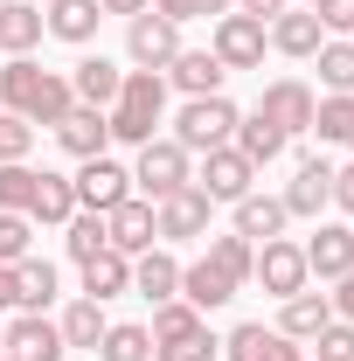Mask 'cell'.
I'll use <instances>...</instances> for the list:
<instances>
[{
    "instance_id": "obj_9",
    "label": "cell",
    "mask_w": 354,
    "mask_h": 361,
    "mask_svg": "<svg viewBox=\"0 0 354 361\" xmlns=\"http://www.w3.org/2000/svg\"><path fill=\"white\" fill-rule=\"evenodd\" d=\"M250 180H257V167H250V160H243L236 146H216L195 188H202L209 202H243V195H250Z\"/></svg>"
},
{
    "instance_id": "obj_46",
    "label": "cell",
    "mask_w": 354,
    "mask_h": 361,
    "mask_svg": "<svg viewBox=\"0 0 354 361\" xmlns=\"http://www.w3.org/2000/svg\"><path fill=\"white\" fill-rule=\"evenodd\" d=\"M334 202L354 216V167H341V174H334Z\"/></svg>"
},
{
    "instance_id": "obj_17",
    "label": "cell",
    "mask_w": 354,
    "mask_h": 361,
    "mask_svg": "<svg viewBox=\"0 0 354 361\" xmlns=\"http://www.w3.org/2000/svg\"><path fill=\"white\" fill-rule=\"evenodd\" d=\"M222 348H229V361H299V348H292L278 326H257V319H250V326H236Z\"/></svg>"
},
{
    "instance_id": "obj_6",
    "label": "cell",
    "mask_w": 354,
    "mask_h": 361,
    "mask_svg": "<svg viewBox=\"0 0 354 361\" xmlns=\"http://www.w3.org/2000/svg\"><path fill=\"white\" fill-rule=\"evenodd\" d=\"M118 202H133V174L118 167V160H84V174H77V209H90V216H111Z\"/></svg>"
},
{
    "instance_id": "obj_13",
    "label": "cell",
    "mask_w": 354,
    "mask_h": 361,
    "mask_svg": "<svg viewBox=\"0 0 354 361\" xmlns=\"http://www.w3.org/2000/svg\"><path fill=\"white\" fill-rule=\"evenodd\" d=\"M209 209H216V202L188 180V188H174V195L160 202V216H153V223H160V236H202V229H209Z\"/></svg>"
},
{
    "instance_id": "obj_4",
    "label": "cell",
    "mask_w": 354,
    "mask_h": 361,
    "mask_svg": "<svg viewBox=\"0 0 354 361\" xmlns=\"http://www.w3.org/2000/svg\"><path fill=\"white\" fill-rule=\"evenodd\" d=\"M133 180L153 195V202H167L174 188H188V180H195V174H188V146H181V139H146V146H139Z\"/></svg>"
},
{
    "instance_id": "obj_26",
    "label": "cell",
    "mask_w": 354,
    "mask_h": 361,
    "mask_svg": "<svg viewBox=\"0 0 354 361\" xmlns=\"http://www.w3.org/2000/svg\"><path fill=\"white\" fill-rule=\"evenodd\" d=\"M133 285H139V299H174L181 292V264L167 257V250H139V264H133Z\"/></svg>"
},
{
    "instance_id": "obj_44",
    "label": "cell",
    "mask_w": 354,
    "mask_h": 361,
    "mask_svg": "<svg viewBox=\"0 0 354 361\" xmlns=\"http://www.w3.org/2000/svg\"><path fill=\"white\" fill-rule=\"evenodd\" d=\"M160 14H167V21H195V14H209V0H160Z\"/></svg>"
},
{
    "instance_id": "obj_40",
    "label": "cell",
    "mask_w": 354,
    "mask_h": 361,
    "mask_svg": "<svg viewBox=\"0 0 354 361\" xmlns=\"http://www.w3.org/2000/svg\"><path fill=\"white\" fill-rule=\"evenodd\" d=\"M28 146H35V126L21 111H0V167L7 160H28Z\"/></svg>"
},
{
    "instance_id": "obj_49",
    "label": "cell",
    "mask_w": 354,
    "mask_h": 361,
    "mask_svg": "<svg viewBox=\"0 0 354 361\" xmlns=\"http://www.w3.org/2000/svg\"><path fill=\"white\" fill-rule=\"evenodd\" d=\"M243 14H257V21H271V14H285V0H243Z\"/></svg>"
},
{
    "instance_id": "obj_42",
    "label": "cell",
    "mask_w": 354,
    "mask_h": 361,
    "mask_svg": "<svg viewBox=\"0 0 354 361\" xmlns=\"http://www.w3.org/2000/svg\"><path fill=\"white\" fill-rule=\"evenodd\" d=\"M312 14H319V28H334L341 42H354V0H312Z\"/></svg>"
},
{
    "instance_id": "obj_21",
    "label": "cell",
    "mask_w": 354,
    "mask_h": 361,
    "mask_svg": "<svg viewBox=\"0 0 354 361\" xmlns=\"http://www.w3.org/2000/svg\"><path fill=\"white\" fill-rule=\"evenodd\" d=\"M167 77H174V84L188 90V97H216L229 70H222V63H216V56H209V49H181L174 63H167Z\"/></svg>"
},
{
    "instance_id": "obj_23",
    "label": "cell",
    "mask_w": 354,
    "mask_h": 361,
    "mask_svg": "<svg viewBox=\"0 0 354 361\" xmlns=\"http://www.w3.org/2000/svg\"><path fill=\"white\" fill-rule=\"evenodd\" d=\"M319 326H334V299H326V292H292V299H285V319H278V334H285V341H312Z\"/></svg>"
},
{
    "instance_id": "obj_22",
    "label": "cell",
    "mask_w": 354,
    "mask_h": 361,
    "mask_svg": "<svg viewBox=\"0 0 354 361\" xmlns=\"http://www.w3.org/2000/svg\"><path fill=\"white\" fill-rule=\"evenodd\" d=\"M118 84H126V70L118 63H104V56H84L77 63V77H70V90H77V104H118Z\"/></svg>"
},
{
    "instance_id": "obj_50",
    "label": "cell",
    "mask_w": 354,
    "mask_h": 361,
    "mask_svg": "<svg viewBox=\"0 0 354 361\" xmlns=\"http://www.w3.org/2000/svg\"><path fill=\"white\" fill-rule=\"evenodd\" d=\"M209 14H229V0H209Z\"/></svg>"
},
{
    "instance_id": "obj_28",
    "label": "cell",
    "mask_w": 354,
    "mask_h": 361,
    "mask_svg": "<svg viewBox=\"0 0 354 361\" xmlns=\"http://www.w3.org/2000/svg\"><path fill=\"white\" fill-rule=\"evenodd\" d=\"M126 285H133V264H126L118 250H97V257L84 264V299H97V306H104V299H118Z\"/></svg>"
},
{
    "instance_id": "obj_24",
    "label": "cell",
    "mask_w": 354,
    "mask_h": 361,
    "mask_svg": "<svg viewBox=\"0 0 354 361\" xmlns=\"http://www.w3.org/2000/svg\"><path fill=\"white\" fill-rule=\"evenodd\" d=\"M181 299H188L195 313H209V306H222V299H236V278H229V271H216L209 257H202V264L181 271Z\"/></svg>"
},
{
    "instance_id": "obj_8",
    "label": "cell",
    "mask_w": 354,
    "mask_h": 361,
    "mask_svg": "<svg viewBox=\"0 0 354 361\" xmlns=\"http://www.w3.org/2000/svg\"><path fill=\"white\" fill-rule=\"evenodd\" d=\"M250 278H264V292H278V299H292V292H306V250L299 243H285V236H271L264 250H257V271Z\"/></svg>"
},
{
    "instance_id": "obj_41",
    "label": "cell",
    "mask_w": 354,
    "mask_h": 361,
    "mask_svg": "<svg viewBox=\"0 0 354 361\" xmlns=\"http://www.w3.org/2000/svg\"><path fill=\"white\" fill-rule=\"evenodd\" d=\"M28 257V216L0 209V264H21Z\"/></svg>"
},
{
    "instance_id": "obj_33",
    "label": "cell",
    "mask_w": 354,
    "mask_h": 361,
    "mask_svg": "<svg viewBox=\"0 0 354 361\" xmlns=\"http://www.w3.org/2000/svg\"><path fill=\"white\" fill-rule=\"evenodd\" d=\"M312 133L319 139H348L354 133V90H334V97L312 104Z\"/></svg>"
},
{
    "instance_id": "obj_16",
    "label": "cell",
    "mask_w": 354,
    "mask_h": 361,
    "mask_svg": "<svg viewBox=\"0 0 354 361\" xmlns=\"http://www.w3.org/2000/svg\"><path fill=\"white\" fill-rule=\"evenodd\" d=\"M326 202H334V167L326 160H306L292 174V188H285V216H319Z\"/></svg>"
},
{
    "instance_id": "obj_34",
    "label": "cell",
    "mask_w": 354,
    "mask_h": 361,
    "mask_svg": "<svg viewBox=\"0 0 354 361\" xmlns=\"http://www.w3.org/2000/svg\"><path fill=\"white\" fill-rule=\"evenodd\" d=\"M209 264L229 271V278L243 285V278L257 271V243H250V236H216V243H209Z\"/></svg>"
},
{
    "instance_id": "obj_48",
    "label": "cell",
    "mask_w": 354,
    "mask_h": 361,
    "mask_svg": "<svg viewBox=\"0 0 354 361\" xmlns=\"http://www.w3.org/2000/svg\"><path fill=\"white\" fill-rule=\"evenodd\" d=\"M97 7H104V14H146L153 0H97Z\"/></svg>"
},
{
    "instance_id": "obj_20",
    "label": "cell",
    "mask_w": 354,
    "mask_h": 361,
    "mask_svg": "<svg viewBox=\"0 0 354 361\" xmlns=\"http://www.w3.org/2000/svg\"><path fill=\"white\" fill-rule=\"evenodd\" d=\"M77 216V180L70 174H35V202H28V223H70Z\"/></svg>"
},
{
    "instance_id": "obj_25",
    "label": "cell",
    "mask_w": 354,
    "mask_h": 361,
    "mask_svg": "<svg viewBox=\"0 0 354 361\" xmlns=\"http://www.w3.org/2000/svg\"><path fill=\"white\" fill-rule=\"evenodd\" d=\"M49 35H63V42H90L97 35V21H104V7L97 0H49Z\"/></svg>"
},
{
    "instance_id": "obj_52",
    "label": "cell",
    "mask_w": 354,
    "mask_h": 361,
    "mask_svg": "<svg viewBox=\"0 0 354 361\" xmlns=\"http://www.w3.org/2000/svg\"><path fill=\"white\" fill-rule=\"evenodd\" d=\"M0 361H14V355H0Z\"/></svg>"
},
{
    "instance_id": "obj_36",
    "label": "cell",
    "mask_w": 354,
    "mask_h": 361,
    "mask_svg": "<svg viewBox=\"0 0 354 361\" xmlns=\"http://www.w3.org/2000/svg\"><path fill=\"white\" fill-rule=\"evenodd\" d=\"M195 326H202V313H195L188 299H160V306H153V326H146V334H153V341H181V334H195Z\"/></svg>"
},
{
    "instance_id": "obj_32",
    "label": "cell",
    "mask_w": 354,
    "mask_h": 361,
    "mask_svg": "<svg viewBox=\"0 0 354 361\" xmlns=\"http://www.w3.org/2000/svg\"><path fill=\"white\" fill-rule=\"evenodd\" d=\"M97 361H153V334L146 326H104Z\"/></svg>"
},
{
    "instance_id": "obj_15",
    "label": "cell",
    "mask_w": 354,
    "mask_h": 361,
    "mask_svg": "<svg viewBox=\"0 0 354 361\" xmlns=\"http://www.w3.org/2000/svg\"><path fill=\"white\" fill-rule=\"evenodd\" d=\"M257 111H264V118H271L285 139H292V133H312V90H306V84H292V77H285V84H271Z\"/></svg>"
},
{
    "instance_id": "obj_53",
    "label": "cell",
    "mask_w": 354,
    "mask_h": 361,
    "mask_svg": "<svg viewBox=\"0 0 354 361\" xmlns=\"http://www.w3.org/2000/svg\"><path fill=\"white\" fill-rule=\"evenodd\" d=\"M348 146H354V133H348Z\"/></svg>"
},
{
    "instance_id": "obj_18",
    "label": "cell",
    "mask_w": 354,
    "mask_h": 361,
    "mask_svg": "<svg viewBox=\"0 0 354 361\" xmlns=\"http://www.w3.org/2000/svg\"><path fill=\"white\" fill-rule=\"evenodd\" d=\"M42 35H49L42 7H28V0H0V49H7V56H28Z\"/></svg>"
},
{
    "instance_id": "obj_35",
    "label": "cell",
    "mask_w": 354,
    "mask_h": 361,
    "mask_svg": "<svg viewBox=\"0 0 354 361\" xmlns=\"http://www.w3.org/2000/svg\"><path fill=\"white\" fill-rule=\"evenodd\" d=\"M97 250H111V236H104V216L77 209V216H70V257H77V264H90Z\"/></svg>"
},
{
    "instance_id": "obj_7",
    "label": "cell",
    "mask_w": 354,
    "mask_h": 361,
    "mask_svg": "<svg viewBox=\"0 0 354 361\" xmlns=\"http://www.w3.org/2000/svg\"><path fill=\"white\" fill-rule=\"evenodd\" d=\"M126 49H133L139 70H167L181 56V28L167 14H133V28H126Z\"/></svg>"
},
{
    "instance_id": "obj_19",
    "label": "cell",
    "mask_w": 354,
    "mask_h": 361,
    "mask_svg": "<svg viewBox=\"0 0 354 361\" xmlns=\"http://www.w3.org/2000/svg\"><path fill=\"white\" fill-rule=\"evenodd\" d=\"M271 42L285 49V56H319L326 28H319V14H312V7H285V14L271 21Z\"/></svg>"
},
{
    "instance_id": "obj_1",
    "label": "cell",
    "mask_w": 354,
    "mask_h": 361,
    "mask_svg": "<svg viewBox=\"0 0 354 361\" xmlns=\"http://www.w3.org/2000/svg\"><path fill=\"white\" fill-rule=\"evenodd\" d=\"M0 104L21 111L28 126H63L70 104H77V90H70V77H56V70H42V63L14 56V63L0 70Z\"/></svg>"
},
{
    "instance_id": "obj_30",
    "label": "cell",
    "mask_w": 354,
    "mask_h": 361,
    "mask_svg": "<svg viewBox=\"0 0 354 361\" xmlns=\"http://www.w3.org/2000/svg\"><path fill=\"white\" fill-rule=\"evenodd\" d=\"M104 326H111L104 306H97V299H77V306L63 313V348H97V341H104Z\"/></svg>"
},
{
    "instance_id": "obj_37",
    "label": "cell",
    "mask_w": 354,
    "mask_h": 361,
    "mask_svg": "<svg viewBox=\"0 0 354 361\" xmlns=\"http://www.w3.org/2000/svg\"><path fill=\"white\" fill-rule=\"evenodd\" d=\"M28 202H35V167H21V160H7V167H0V209H14V216H28Z\"/></svg>"
},
{
    "instance_id": "obj_54",
    "label": "cell",
    "mask_w": 354,
    "mask_h": 361,
    "mask_svg": "<svg viewBox=\"0 0 354 361\" xmlns=\"http://www.w3.org/2000/svg\"><path fill=\"white\" fill-rule=\"evenodd\" d=\"M0 334H7V326H0Z\"/></svg>"
},
{
    "instance_id": "obj_11",
    "label": "cell",
    "mask_w": 354,
    "mask_h": 361,
    "mask_svg": "<svg viewBox=\"0 0 354 361\" xmlns=\"http://www.w3.org/2000/svg\"><path fill=\"white\" fill-rule=\"evenodd\" d=\"M0 348L14 361H63V326H49L42 313H21L7 334H0Z\"/></svg>"
},
{
    "instance_id": "obj_39",
    "label": "cell",
    "mask_w": 354,
    "mask_h": 361,
    "mask_svg": "<svg viewBox=\"0 0 354 361\" xmlns=\"http://www.w3.org/2000/svg\"><path fill=\"white\" fill-rule=\"evenodd\" d=\"M209 355H216L209 326H195V334H181V341H153V361H209Z\"/></svg>"
},
{
    "instance_id": "obj_51",
    "label": "cell",
    "mask_w": 354,
    "mask_h": 361,
    "mask_svg": "<svg viewBox=\"0 0 354 361\" xmlns=\"http://www.w3.org/2000/svg\"><path fill=\"white\" fill-rule=\"evenodd\" d=\"M285 7H306V0H285Z\"/></svg>"
},
{
    "instance_id": "obj_2",
    "label": "cell",
    "mask_w": 354,
    "mask_h": 361,
    "mask_svg": "<svg viewBox=\"0 0 354 361\" xmlns=\"http://www.w3.org/2000/svg\"><path fill=\"white\" fill-rule=\"evenodd\" d=\"M160 104H167V77H160V70H126L118 104L104 111V118H111V139L146 146V139H153V126H160Z\"/></svg>"
},
{
    "instance_id": "obj_27",
    "label": "cell",
    "mask_w": 354,
    "mask_h": 361,
    "mask_svg": "<svg viewBox=\"0 0 354 361\" xmlns=\"http://www.w3.org/2000/svg\"><path fill=\"white\" fill-rule=\"evenodd\" d=\"M278 229H285V202H271V195H257V188H250V195L236 202V236H250V243H271Z\"/></svg>"
},
{
    "instance_id": "obj_3",
    "label": "cell",
    "mask_w": 354,
    "mask_h": 361,
    "mask_svg": "<svg viewBox=\"0 0 354 361\" xmlns=\"http://www.w3.org/2000/svg\"><path fill=\"white\" fill-rule=\"evenodd\" d=\"M181 146H188V153H216V146H229V139H236V104H229V97H188V104H181Z\"/></svg>"
},
{
    "instance_id": "obj_47",
    "label": "cell",
    "mask_w": 354,
    "mask_h": 361,
    "mask_svg": "<svg viewBox=\"0 0 354 361\" xmlns=\"http://www.w3.org/2000/svg\"><path fill=\"white\" fill-rule=\"evenodd\" d=\"M334 313H341V319H354V271L341 278V299H334Z\"/></svg>"
},
{
    "instance_id": "obj_12",
    "label": "cell",
    "mask_w": 354,
    "mask_h": 361,
    "mask_svg": "<svg viewBox=\"0 0 354 361\" xmlns=\"http://www.w3.org/2000/svg\"><path fill=\"white\" fill-rule=\"evenodd\" d=\"M299 250H306V271H312V278H348V271H354V229L319 223V229H312V243H299Z\"/></svg>"
},
{
    "instance_id": "obj_38",
    "label": "cell",
    "mask_w": 354,
    "mask_h": 361,
    "mask_svg": "<svg viewBox=\"0 0 354 361\" xmlns=\"http://www.w3.org/2000/svg\"><path fill=\"white\" fill-rule=\"evenodd\" d=\"M319 77L326 90H354V42H319Z\"/></svg>"
},
{
    "instance_id": "obj_5",
    "label": "cell",
    "mask_w": 354,
    "mask_h": 361,
    "mask_svg": "<svg viewBox=\"0 0 354 361\" xmlns=\"http://www.w3.org/2000/svg\"><path fill=\"white\" fill-rule=\"evenodd\" d=\"M209 56H216L222 70H257V63H264V21H257V14H222Z\"/></svg>"
},
{
    "instance_id": "obj_29",
    "label": "cell",
    "mask_w": 354,
    "mask_h": 361,
    "mask_svg": "<svg viewBox=\"0 0 354 361\" xmlns=\"http://www.w3.org/2000/svg\"><path fill=\"white\" fill-rule=\"evenodd\" d=\"M236 153H243L250 167H271V160L285 153V133L271 126L264 111H257V118H236Z\"/></svg>"
},
{
    "instance_id": "obj_31",
    "label": "cell",
    "mask_w": 354,
    "mask_h": 361,
    "mask_svg": "<svg viewBox=\"0 0 354 361\" xmlns=\"http://www.w3.org/2000/svg\"><path fill=\"white\" fill-rule=\"evenodd\" d=\"M14 278H21V306H28V313H42L49 299H56V264H49V257H21Z\"/></svg>"
},
{
    "instance_id": "obj_43",
    "label": "cell",
    "mask_w": 354,
    "mask_h": 361,
    "mask_svg": "<svg viewBox=\"0 0 354 361\" xmlns=\"http://www.w3.org/2000/svg\"><path fill=\"white\" fill-rule=\"evenodd\" d=\"M319 361H354V326H319Z\"/></svg>"
},
{
    "instance_id": "obj_14",
    "label": "cell",
    "mask_w": 354,
    "mask_h": 361,
    "mask_svg": "<svg viewBox=\"0 0 354 361\" xmlns=\"http://www.w3.org/2000/svg\"><path fill=\"white\" fill-rule=\"evenodd\" d=\"M56 139H63L77 160H97V153L111 146V118H104L97 104H70V118L56 126Z\"/></svg>"
},
{
    "instance_id": "obj_10",
    "label": "cell",
    "mask_w": 354,
    "mask_h": 361,
    "mask_svg": "<svg viewBox=\"0 0 354 361\" xmlns=\"http://www.w3.org/2000/svg\"><path fill=\"white\" fill-rule=\"evenodd\" d=\"M104 236H111V250H118V257L153 250V236H160V223H153V202H118V209L104 216Z\"/></svg>"
},
{
    "instance_id": "obj_45",
    "label": "cell",
    "mask_w": 354,
    "mask_h": 361,
    "mask_svg": "<svg viewBox=\"0 0 354 361\" xmlns=\"http://www.w3.org/2000/svg\"><path fill=\"white\" fill-rule=\"evenodd\" d=\"M7 306H21V278H14V264H0V313Z\"/></svg>"
}]
</instances>
